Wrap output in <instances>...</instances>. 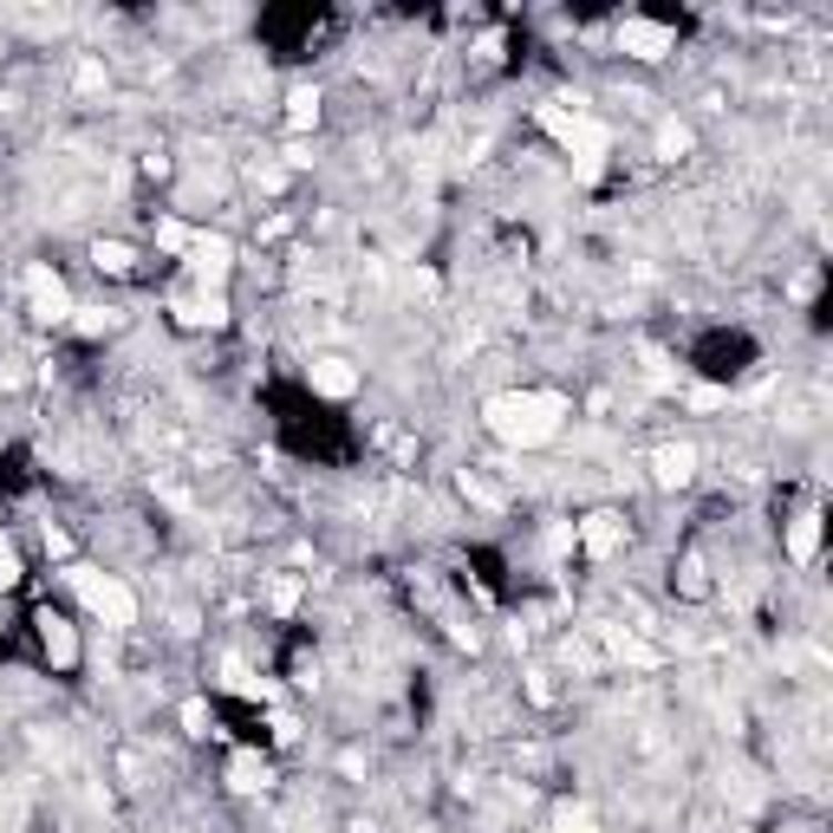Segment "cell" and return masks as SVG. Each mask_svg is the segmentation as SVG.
I'll list each match as a JSON object with an SVG mask.
<instances>
[{
	"label": "cell",
	"instance_id": "5b68a950",
	"mask_svg": "<svg viewBox=\"0 0 833 833\" xmlns=\"http://www.w3.org/2000/svg\"><path fill=\"white\" fill-rule=\"evenodd\" d=\"M33 626H40V651H47L52 671H72V664H79V632H72L52 606H47V612H33Z\"/></svg>",
	"mask_w": 833,
	"mask_h": 833
},
{
	"label": "cell",
	"instance_id": "7a4b0ae2",
	"mask_svg": "<svg viewBox=\"0 0 833 833\" xmlns=\"http://www.w3.org/2000/svg\"><path fill=\"white\" fill-rule=\"evenodd\" d=\"M65 587L85 599V612L92 619H104V626H138V592L124 587L118 573H99V567H65Z\"/></svg>",
	"mask_w": 833,
	"mask_h": 833
},
{
	"label": "cell",
	"instance_id": "52a82bcc",
	"mask_svg": "<svg viewBox=\"0 0 833 833\" xmlns=\"http://www.w3.org/2000/svg\"><path fill=\"white\" fill-rule=\"evenodd\" d=\"M580 547H587L592 560H612V553L626 547V521H619L612 508H599V515H587V521H580Z\"/></svg>",
	"mask_w": 833,
	"mask_h": 833
},
{
	"label": "cell",
	"instance_id": "30bf717a",
	"mask_svg": "<svg viewBox=\"0 0 833 833\" xmlns=\"http://www.w3.org/2000/svg\"><path fill=\"white\" fill-rule=\"evenodd\" d=\"M228 254H235V247H228V235H196V247H190V274L222 287V274H228Z\"/></svg>",
	"mask_w": 833,
	"mask_h": 833
},
{
	"label": "cell",
	"instance_id": "3957f363",
	"mask_svg": "<svg viewBox=\"0 0 833 833\" xmlns=\"http://www.w3.org/2000/svg\"><path fill=\"white\" fill-rule=\"evenodd\" d=\"M20 287H27V299H33V319H47V326H65V319L79 313V306H72V287H65V281L52 274L47 261H33Z\"/></svg>",
	"mask_w": 833,
	"mask_h": 833
},
{
	"label": "cell",
	"instance_id": "7c38bea8",
	"mask_svg": "<svg viewBox=\"0 0 833 833\" xmlns=\"http://www.w3.org/2000/svg\"><path fill=\"white\" fill-rule=\"evenodd\" d=\"M176 319L183 326H222L228 306H222V294H196V299H176Z\"/></svg>",
	"mask_w": 833,
	"mask_h": 833
},
{
	"label": "cell",
	"instance_id": "5bb4252c",
	"mask_svg": "<svg viewBox=\"0 0 833 833\" xmlns=\"http://www.w3.org/2000/svg\"><path fill=\"white\" fill-rule=\"evenodd\" d=\"M92 267H99V274H131V267H138V254H131L124 242H99V247H92Z\"/></svg>",
	"mask_w": 833,
	"mask_h": 833
},
{
	"label": "cell",
	"instance_id": "7402d4cb",
	"mask_svg": "<svg viewBox=\"0 0 833 833\" xmlns=\"http://www.w3.org/2000/svg\"><path fill=\"white\" fill-rule=\"evenodd\" d=\"M47 553H52V560H65V553H72V540L59 535V528H47Z\"/></svg>",
	"mask_w": 833,
	"mask_h": 833
},
{
	"label": "cell",
	"instance_id": "2e32d148",
	"mask_svg": "<svg viewBox=\"0 0 833 833\" xmlns=\"http://www.w3.org/2000/svg\"><path fill=\"white\" fill-rule=\"evenodd\" d=\"M156 247L190 254V247H196V228H190V222H156Z\"/></svg>",
	"mask_w": 833,
	"mask_h": 833
},
{
	"label": "cell",
	"instance_id": "ac0fdd59",
	"mask_svg": "<svg viewBox=\"0 0 833 833\" xmlns=\"http://www.w3.org/2000/svg\"><path fill=\"white\" fill-rule=\"evenodd\" d=\"M183 730H190V735H209V703H202V697H190V703H183Z\"/></svg>",
	"mask_w": 833,
	"mask_h": 833
},
{
	"label": "cell",
	"instance_id": "8fae6325",
	"mask_svg": "<svg viewBox=\"0 0 833 833\" xmlns=\"http://www.w3.org/2000/svg\"><path fill=\"white\" fill-rule=\"evenodd\" d=\"M814 553H821V515L801 508V515L788 521V560H794V567H814Z\"/></svg>",
	"mask_w": 833,
	"mask_h": 833
},
{
	"label": "cell",
	"instance_id": "9c48e42d",
	"mask_svg": "<svg viewBox=\"0 0 833 833\" xmlns=\"http://www.w3.org/2000/svg\"><path fill=\"white\" fill-rule=\"evenodd\" d=\"M306 385L319 397H352L358 392V365H345V358H313L306 365Z\"/></svg>",
	"mask_w": 833,
	"mask_h": 833
},
{
	"label": "cell",
	"instance_id": "8992f818",
	"mask_svg": "<svg viewBox=\"0 0 833 833\" xmlns=\"http://www.w3.org/2000/svg\"><path fill=\"white\" fill-rule=\"evenodd\" d=\"M690 476H697V449H690V443L651 449V482H658V489H684Z\"/></svg>",
	"mask_w": 833,
	"mask_h": 833
},
{
	"label": "cell",
	"instance_id": "603a6c76",
	"mask_svg": "<svg viewBox=\"0 0 833 833\" xmlns=\"http://www.w3.org/2000/svg\"><path fill=\"white\" fill-rule=\"evenodd\" d=\"M274 742H299V723H294V717H274Z\"/></svg>",
	"mask_w": 833,
	"mask_h": 833
},
{
	"label": "cell",
	"instance_id": "44dd1931",
	"mask_svg": "<svg viewBox=\"0 0 833 833\" xmlns=\"http://www.w3.org/2000/svg\"><path fill=\"white\" fill-rule=\"evenodd\" d=\"M13 580H20V560H13V553L0 547V587H13Z\"/></svg>",
	"mask_w": 833,
	"mask_h": 833
},
{
	"label": "cell",
	"instance_id": "9a60e30c",
	"mask_svg": "<svg viewBox=\"0 0 833 833\" xmlns=\"http://www.w3.org/2000/svg\"><path fill=\"white\" fill-rule=\"evenodd\" d=\"M287 124H294V131L319 124V92H313V85H299L294 99H287Z\"/></svg>",
	"mask_w": 833,
	"mask_h": 833
},
{
	"label": "cell",
	"instance_id": "6da1fadb",
	"mask_svg": "<svg viewBox=\"0 0 833 833\" xmlns=\"http://www.w3.org/2000/svg\"><path fill=\"white\" fill-rule=\"evenodd\" d=\"M489 430L508 449H547V443L560 437V424H567V397L560 392H501L489 397Z\"/></svg>",
	"mask_w": 833,
	"mask_h": 833
},
{
	"label": "cell",
	"instance_id": "ba28073f",
	"mask_svg": "<svg viewBox=\"0 0 833 833\" xmlns=\"http://www.w3.org/2000/svg\"><path fill=\"white\" fill-rule=\"evenodd\" d=\"M606 150H612V138H606V124L592 118L587 131H580V138L567 144V156H573V176H580V183H592V176L606 170Z\"/></svg>",
	"mask_w": 833,
	"mask_h": 833
},
{
	"label": "cell",
	"instance_id": "d6986e66",
	"mask_svg": "<svg viewBox=\"0 0 833 833\" xmlns=\"http://www.w3.org/2000/svg\"><path fill=\"white\" fill-rule=\"evenodd\" d=\"M560 833H606V827L592 821L587 807H567V821H560Z\"/></svg>",
	"mask_w": 833,
	"mask_h": 833
},
{
	"label": "cell",
	"instance_id": "277c9868",
	"mask_svg": "<svg viewBox=\"0 0 833 833\" xmlns=\"http://www.w3.org/2000/svg\"><path fill=\"white\" fill-rule=\"evenodd\" d=\"M671 47H678V33H671L664 20H644V13L619 20V52H632V59H664Z\"/></svg>",
	"mask_w": 833,
	"mask_h": 833
},
{
	"label": "cell",
	"instance_id": "ffe728a7",
	"mask_svg": "<svg viewBox=\"0 0 833 833\" xmlns=\"http://www.w3.org/2000/svg\"><path fill=\"white\" fill-rule=\"evenodd\" d=\"M79 92H104V65L99 59H79Z\"/></svg>",
	"mask_w": 833,
	"mask_h": 833
},
{
	"label": "cell",
	"instance_id": "e0dca14e",
	"mask_svg": "<svg viewBox=\"0 0 833 833\" xmlns=\"http://www.w3.org/2000/svg\"><path fill=\"white\" fill-rule=\"evenodd\" d=\"M658 150H664V156H684L690 150V124H664V131H658Z\"/></svg>",
	"mask_w": 833,
	"mask_h": 833
},
{
	"label": "cell",
	"instance_id": "4fadbf2b",
	"mask_svg": "<svg viewBox=\"0 0 833 833\" xmlns=\"http://www.w3.org/2000/svg\"><path fill=\"white\" fill-rule=\"evenodd\" d=\"M267 775H274V769H267L261 755H235V762H228V788H235V794H261Z\"/></svg>",
	"mask_w": 833,
	"mask_h": 833
}]
</instances>
